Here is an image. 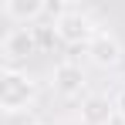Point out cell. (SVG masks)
<instances>
[{
    "label": "cell",
    "instance_id": "cell-1",
    "mask_svg": "<svg viewBox=\"0 0 125 125\" xmlns=\"http://www.w3.org/2000/svg\"><path fill=\"white\" fill-rule=\"evenodd\" d=\"M37 102V81L24 68H3L0 71V108L3 115H21Z\"/></svg>",
    "mask_w": 125,
    "mask_h": 125
},
{
    "label": "cell",
    "instance_id": "cell-2",
    "mask_svg": "<svg viewBox=\"0 0 125 125\" xmlns=\"http://www.w3.org/2000/svg\"><path fill=\"white\" fill-rule=\"evenodd\" d=\"M51 31H54V37H58L61 44L78 47V44H88V41H91V34H95L98 27L91 24V17H88L84 10H78V7H64V10H58Z\"/></svg>",
    "mask_w": 125,
    "mask_h": 125
},
{
    "label": "cell",
    "instance_id": "cell-3",
    "mask_svg": "<svg viewBox=\"0 0 125 125\" xmlns=\"http://www.w3.org/2000/svg\"><path fill=\"white\" fill-rule=\"evenodd\" d=\"M84 51H88V58L95 68H102V71H112V68H118L125 61V47L118 41V34H112V31H105L98 27L95 34H91V41L84 44Z\"/></svg>",
    "mask_w": 125,
    "mask_h": 125
},
{
    "label": "cell",
    "instance_id": "cell-4",
    "mask_svg": "<svg viewBox=\"0 0 125 125\" xmlns=\"http://www.w3.org/2000/svg\"><path fill=\"white\" fill-rule=\"evenodd\" d=\"M37 51V34L34 27H10L0 41V58H3V68H21L31 54Z\"/></svg>",
    "mask_w": 125,
    "mask_h": 125
},
{
    "label": "cell",
    "instance_id": "cell-5",
    "mask_svg": "<svg viewBox=\"0 0 125 125\" xmlns=\"http://www.w3.org/2000/svg\"><path fill=\"white\" fill-rule=\"evenodd\" d=\"M51 88L61 95V98H78L84 91V71L81 64L74 61H58L51 68Z\"/></svg>",
    "mask_w": 125,
    "mask_h": 125
},
{
    "label": "cell",
    "instance_id": "cell-6",
    "mask_svg": "<svg viewBox=\"0 0 125 125\" xmlns=\"http://www.w3.org/2000/svg\"><path fill=\"white\" fill-rule=\"evenodd\" d=\"M78 115H81V125H112L118 108H115V98H108L102 91H91V95L81 98Z\"/></svg>",
    "mask_w": 125,
    "mask_h": 125
},
{
    "label": "cell",
    "instance_id": "cell-7",
    "mask_svg": "<svg viewBox=\"0 0 125 125\" xmlns=\"http://www.w3.org/2000/svg\"><path fill=\"white\" fill-rule=\"evenodd\" d=\"M44 14H47L44 0H3V17H10L17 27H31Z\"/></svg>",
    "mask_w": 125,
    "mask_h": 125
},
{
    "label": "cell",
    "instance_id": "cell-8",
    "mask_svg": "<svg viewBox=\"0 0 125 125\" xmlns=\"http://www.w3.org/2000/svg\"><path fill=\"white\" fill-rule=\"evenodd\" d=\"M115 108H118V118L125 122V81H122V88L115 91Z\"/></svg>",
    "mask_w": 125,
    "mask_h": 125
}]
</instances>
